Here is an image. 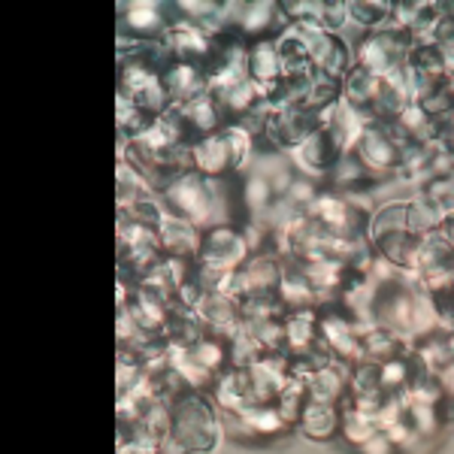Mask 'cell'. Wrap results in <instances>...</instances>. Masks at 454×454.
Masks as SVG:
<instances>
[{"mask_svg": "<svg viewBox=\"0 0 454 454\" xmlns=\"http://www.w3.org/2000/svg\"><path fill=\"white\" fill-rule=\"evenodd\" d=\"M285 351L288 357L303 355V351L315 348L321 342L318 336V309H303V312H285Z\"/></svg>", "mask_w": 454, "mask_h": 454, "instance_id": "16", "label": "cell"}, {"mask_svg": "<svg viewBox=\"0 0 454 454\" xmlns=\"http://www.w3.org/2000/svg\"><path fill=\"white\" fill-rule=\"evenodd\" d=\"M170 436L194 451L212 454L218 439H222V412H218V406L212 403L209 394L185 391L173 400Z\"/></svg>", "mask_w": 454, "mask_h": 454, "instance_id": "1", "label": "cell"}, {"mask_svg": "<svg viewBox=\"0 0 454 454\" xmlns=\"http://www.w3.org/2000/svg\"><path fill=\"white\" fill-rule=\"evenodd\" d=\"M197 315L203 318L209 333H218L224 340H231L233 333L243 331V315H239V300L227 294H203L197 303Z\"/></svg>", "mask_w": 454, "mask_h": 454, "instance_id": "11", "label": "cell"}, {"mask_svg": "<svg viewBox=\"0 0 454 454\" xmlns=\"http://www.w3.org/2000/svg\"><path fill=\"white\" fill-rule=\"evenodd\" d=\"M176 113H179L182 124H185L188 130V140H203V137L209 134H218L222 128H227V119L222 113V106L212 100V94H203V98L192 100V104L185 106H173Z\"/></svg>", "mask_w": 454, "mask_h": 454, "instance_id": "12", "label": "cell"}, {"mask_svg": "<svg viewBox=\"0 0 454 454\" xmlns=\"http://www.w3.org/2000/svg\"><path fill=\"white\" fill-rule=\"evenodd\" d=\"M340 427H342V409L336 403L306 400L303 415L297 421V430H303V436L315 439V442H331L333 436H340Z\"/></svg>", "mask_w": 454, "mask_h": 454, "instance_id": "14", "label": "cell"}, {"mask_svg": "<svg viewBox=\"0 0 454 454\" xmlns=\"http://www.w3.org/2000/svg\"><path fill=\"white\" fill-rule=\"evenodd\" d=\"M282 282V261L270 252H254L243 267L233 270L231 297L248 300V297H270L276 294Z\"/></svg>", "mask_w": 454, "mask_h": 454, "instance_id": "7", "label": "cell"}, {"mask_svg": "<svg viewBox=\"0 0 454 454\" xmlns=\"http://www.w3.org/2000/svg\"><path fill=\"white\" fill-rule=\"evenodd\" d=\"M445 12H449V16L454 19V4H445Z\"/></svg>", "mask_w": 454, "mask_h": 454, "instance_id": "29", "label": "cell"}, {"mask_svg": "<svg viewBox=\"0 0 454 454\" xmlns=\"http://www.w3.org/2000/svg\"><path fill=\"white\" fill-rule=\"evenodd\" d=\"M434 376H436V382H439V387H442L445 397L454 400V361L445 364V367H439Z\"/></svg>", "mask_w": 454, "mask_h": 454, "instance_id": "26", "label": "cell"}, {"mask_svg": "<svg viewBox=\"0 0 454 454\" xmlns=\"http://www.w3.org/2000/svg\"><path fill=\"white\" fill-rule=\"evenodd\" d=\"M321 124H325L321 115H312L300 106H270L267 128H263L261 140H267V145H273V149L288 155L291 149H297V145L303 143L315 128H321Z\"/></svg>", "mask_w": 454, "mask_h": 454, "instance_id": "6", "label": "cell"}, {"mask_svg": "<svg viewBox=\"0 0 454 454\" xmlns=\"http://www.w3.org/2000/svg\"><path fill=\"white\" fill-rule=\"evenodd\" d=\"M355 454H400V449L391 442V439H387V434L382 430V434L372 436L370 442H367V445H361V449H357Z\"/></svg>", "mask_w": 454, "mask_h": 454, "instance_id": "25", "label": "cell"}, {"mask_svg": "<svg viewBox=\"0 0 454 454\" xmlns=\"http://www.w3.org/2000/svg\"><path fill=\"white\" fill-rule=\"evenodd\" d=\"M340 158H342V149L336 145V140L331 137V130H327L325 124L315 128L312 134L297 145V149L288 152V160H291V167H294V173L306 176V179L321 182V185L327 182V176H331L333 164Z\"/></svg>", "mask_w": 454, "mask_h": 454, "instance_id": "5", "label": "cell"}, {"mask_svg": "<svg viewBox=\"0 0 454 454\" xmlns=\"http://www.w3.org/2000/svg\"><path fill=\"white\" fill-rule=\"evenodd\" d=\"M248 258H252V248H248V239L239 224H222L203 231L200 254H197L200 267L215 270V273H233Z\"/></svg>", "mask_w": 454, "mask_h": 454, "instance_id": "3", "label": "cell"}, {"mask_svg": "<svg viewBox=\"0 0 454 454\" xmlns=\"http://www.w3.org/2000/svg\"><path fill=\"white\" fill-rule=\"evenodd\" d=\"M351 155H355V160L372 176V179L385 182V179H394V176L400 173L403 145H400L397 137H394L391 124L372 121L370 128L361 134V140L351 145Z\"/></svg>", "mask_w": 454, "mask_h": 454, "instance_id": "2", "label": "cell"}, {"mask_svg": "<svg viewBox=\"0 0 454 454\" xmlns=\"http://www.w3.org/2000/svg\"><path fill=\"white\" fill-rule=\"evenodd\" d=\"M342 409V427H340V439L348 445V449H361V445H367L372 436L382 434V427H379V421L372 419L367 412H357V409L346 406V403H340Z\"/></svg>", "mask_w": 454, "mask_h": 454, "instance_id": "22", "label": "cell"}, {"mask_svg": "<svg viewBox=\"0 0 454 454\" xmlns=\"http://www.w3.org/2000/svg\"><path fill=\"white\" fill-rule=\"evenodd\" d=\"M160 454H207V451H194V449H188V445L176 442L173 436H167V439H160Z\"/></svg>", "mask_w": 454, "mask_h": 454, "instance_id": "28", "label": "cell"}, {"mask_svg": "<svg viewBox=\"0 0 454 454\" xmlns=\"http://www.w3.org/2000/svg\"><path fill=\"white\" fill-rule=\"evenodd\" d=\"M379 91H382V76L364 70V67H351L348 76L342 79V100L348 106L361 109L372 119V109L379 104Z\"/></svg>", "mask_w": 454, "mask_h": 454, "instance_id": "17", "label": "cell"}, {"mask_svg": "<svg viewBox=\"0 0 454 454\" xmlns=\"http://www.w3.org/2000/svg\"><path fill=\"white\" fill-rule=\"evenodd\" d=\"M442 224H445V212L427 192L409 197V233H415V237H434V233L442 231Z\"/></svg>", "mask_w": 454, "mask_h": 454, "instance_id": "21", "label": "cell"}, {"mask_svg": "<svg viewBox=\"0 0 454 454\" xmlns=\"http://www.w3.org/2000/svg\"><path fill=\"white\" fill-rule=\"evenodd\" d=\"M246 70L248 79H254L263 91L270 85H276L282 79V55H279V43L276 40H258L248 43L246 49Z\"/></svg>", "mask_w": 454, "mask_h": 454, "instance_id": "15", "label": "cell"}, {"mask_svg": "<svg viewBox=\"0 0 454 454\" xmlns=\"http://www.w3.org/2000/svg\"><path fill=\"white\" fill-rule=\"evenodd\" d=\"M276 297H279L285 312H303V309H318L321 306V294L312 288L309 279H306L291 261H282V282H279V288H276Z\"/></svg>", "mask_w": 454, "mask_h": 454, "instance_id": "13", "label": "cell"}, {"mask_svg": "<svg viewBox=\"0 0 454 454\" xmlns=\"http://www.w3.org/2000/svg\"><path fill=\"white\" fill-rule=\"evenodd\" d=\"M160 85H164L173 106H185L192 100L203 98V94H209V73L200 64L170 61L160 70Z\"/></svg>", "mask_w": 454, "mask_h": 454, "instance_id": "8", "label": "cell"}, {"mask_svg": "<svg viewBox=\"0 0 454 454\" xmlns=\"http://www.w3.org/2000/svg\"><path fill=\"white\" fill-rule=\"evenodd\" d=\"M176 25L173 4H158V0H134V4H119V36L140 43H158Z\"/></svg>", "mask_w": 454, "mask_h": 454, "instance_id": "4", "label": "cell"}, {"mask_svg": "<svg viewBox=\"0 0 454 454\" xmlns=\"http://www.w3.org/2000/svg\"><path fill=\"white\" fill-rule=\"evenodd\" d=\"M224 130V128H222ZM209 134L203 140L192 143V164L200 176H209V179H224V176H237L233 170V155L231 145H227L224 134Z\"/></svg>", "mask_w": 454, "mask_h": 454, "instance_id": "10", "label": "cell"}, {"mask_svg": "<svg viewBox=\"0 0 454 454\" xmlns=\"http://www.w3.org/2000/svg\"><path fill=\"white\" fill-rule=\"evenodd\" d=\"M391 16H394V4H382V0H351L348 4V25H355L364 34L385 27Z\"/></svg>", "mask_w": 454, "mask_h": 454, "instance_id": "23", "label": "cell"}, {"mask_svg": "<svg viewBox=\"0 0 454 454\" xmlns=\"http://www.w3.org/2000/svg\"><path fill=\"white\" fill-rule=\"evenodd\" d=\"M158 237H160V248H164L167 258L197 261V254H200L203 231L179 215L164 212V218H160V224H158Z\"/></svg>", "mask_w": 454, "mask_h": 454, "instance_id": "9", "label": "cell"}, {"mask_svg": "<svg viewBox=\"0 0 454 454\" xmlns=\"http://www.w3.org/2000/svg\"><path fill=\"white\" fill-rule=\"evenodd\" d=\"M318 25L327 34H346L348 27V4L342 0H321V19Z\"/></svg>", "mask_w": 454, "mask_h": 454, "instance_id": "24", "label": "cell"}, {"mask_svg": "<svg viewBox=\"0 0 454 454\" xmlns=\"http://www.w3.org/2000/svg\"><path fill=\"white\" fill-rule=\"evenodd\" d=\"M439 145L445 152H454V113L445 121H439Z\"/></svg>", "mask_w": 454, "mask_h": 454, "instance_id": "27", "label": "cell"}, {"mask_svg": "<svg viewBox=\"0 0 454 454\" xmlns=\"http://www.w3.org/2000/svg\"><path fill=\"white\" fill-rule=\"evenodd\" d=\"M361 342H364V361H370V364L397 361V357L412 351V342H406L400 333L387 331L382 325H372L370 331L361 336Z\"/></svg>", "mask_w": 454, "mask_h": 454, "instance_id": "19", "label": "cell"}, {"mask_svg": "<svg viewBox=\"0 0 454 454\" xmlns=\"http://www.w3.org/2000/svg\"><path fill=\"white\" fill-rule=\"evenodd\" d=\"M403 231H409V200H385V203H379L376 212L370 215L367 239L376 246Z\"/></svg>", "mask_w": 454, "mask_h": 454, "instance_id": "20", "label": "cell"}, {"mask_svg": "<svg viewBox=\"0 0 454 454\" xmlns=\"http://www.w3.org/2000/svg\"><path fill=\"white\" fill-rule=\"evenodd\" d=\"M348 372H351V367H346V364H340V361H333V364H327L325 370L312 372V376L306 379L309 400L336 403V406H340L348 394Z\"/></svg>", "mask_w": 454, "mask_h": 454, "instance_id": "18", "label": "cell"}]
</instances>
